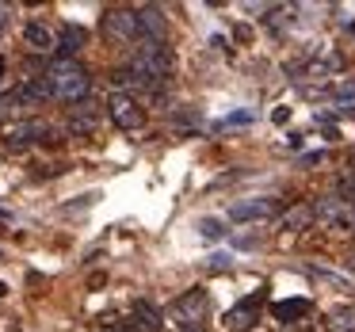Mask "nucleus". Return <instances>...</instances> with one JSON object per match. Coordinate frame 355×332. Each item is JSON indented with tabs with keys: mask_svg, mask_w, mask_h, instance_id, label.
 Wrapping results in <instances>:
<instances>
[{
	"mask_svg": "<svg viewBox=\"0 0 355 332\" xmlns=\"http://www.w3.org/2000/svg\"><path fill=\"white\" fill-rule=\"evenodd\" d=\"M172 65H176V58H172V50L164 46V42H141V46L134 50V58H130V69L115 73V80L119 85L157 88V85H164V80L172 77Z\"/></svg>",
	"mask_w": 355,
	"mask_h": 332,
	"instance_id": "f257e3e1",
	"label": "nucleus"
},
{
	"mask_svg": "<svg viewBox=\"0 0 355 332\" xmlns=\"http://www.w3.org/2000/svg\"><path fill=\"white\" fill-rule=\"evenodd\" d=\"M46 77H50V88H54V100L62 103H85L88 88H92L88 69L80 62H73V58H58Z\"/></svg>",
	"mask_w": 355,
	"mask_h": 332,
	"instance_id": "f03ea898",
	"label": "nucleus"
},
{
	"mask_svg": "<svg viewBox=\"0 0 355 332\" xmlns=\"http://www.w3.org/2000/svg\"><path fill=\"white\" fill-rule=\"evenodd\" d=\"M103 39L115 42V46H134L141 39L138 8H107L103 12Z\"/></svg>",
	"mask_w": 355,
	"mask_h": 332,
	"instance_id": "7ed1b4c3",
	"label": "nucleus"
},
{
	"mask_svg": "<svg viewBox=\"0 0 355 332\" xmlns=\"http://www.w3.org/2000/svg\"><path fill=\"white\" fill-rule=\"evenodd\" d=\"M207 313H210V298H207V290H202V286H195V290L180 294V298L172 302V321L180 324V332L202 329Z\"/></svg>",
	"mask_w": 355,
	"mask_h": 332,
	"instance_id": "20e7f679",
	"label": "nucleus"
},
{
	"mask_svg": "<svg viewBox=\"0 0 355 332\" xmlns=\"http://www.w3.org/2000/svg\"><path fill=\"white\" fill-rule=\"evenodd\" d=\"M313 222H321L324 229H355V202L340 199V195H324L313 202Z\"/></svg>",
	"mask_w": 355,
	"mask_h": 332,
	"instance_id": "39448f33",
	"label": "nucleus"
},
{
	"mask_svg": "<svg viewBox=\"0 0 355 332\" xmlns=\"http://www.w3.org/2000/svg\"><path fill=\"white\" fill-rule=\"evenodd\" d=\"M103 107H107L111 123H115L119 130H141V126H146V107H141L130 92H123V88H115Z\"/></svg>",
	"mask_w": 355,
	"mask_h": 332,
	"instance_id": "423d86ee",
	"label": "nucleus"
},
{
	"mask_svg": "<svg viewBox=\"0 0 355 332\" xmlns=\"http://www.w3.org/2000/svg\"><path fill=\"white\" fill-rule=\"evenodd\" d=\"M283 210V202L275 195H252V199H237L230 207V222H263V218H275Z\"/></svg>",
	"mask_w": 355,
	"mask_h": 332,
	"instance_id": "0eeeda50",
	"label": "nucleus"
},
{
	"mask_svg": "<svg viewBox=\"0 0 355 332\" xmlns=\"http://www.w3.org/2000/svg\"><path fill=\"white\" fill-rule=\"evenodd\" d=\"M42 138H50V126L39 123V119H16V123L4 126V146H12V149H24Z\"/></svg>",
	"mask_w": 355,
	"mask_h": 332,
	"instance_id": "6e6552de",
	"label": "nucleus"
},
{
	"mask_svg": "<svg viewBox=\"0 0 355 332\" xmlns=\"http://www.w3.org/2000/svg\"><path fill=\"white\" fill-rule=\"evenodd\" d=\"M260 306H263V294H252V298H241L237 306L225 313V329L230 332H248L256 321H260Z\"/></svg>",
	"mask_w": 355,
	"mask_h": 332,
	"instance_id": "1a4fd4ad",
	"label": "nucleus"
},
{
	"mask_svg": "<svg viewBox=\"0 0 355 332\" xmlns=\"http://www.w3.org/2000/svg\"><path fill=\"white\" fill-rule=\"evenodd\" d=\"M138 27H141V42H164L168 39V19L157 4L138 8Z\"/></svg>",
	"mask_w": 355,
	"mask_h": 332,
	"instance_id": "9d476101",
	"label": "nucleus"
},
{
	"mask_svg": "<svg viewBox=\"0 0 355 332\" xmlns=\"http://www.w3.org/2000/svg\"><path fill=\"white\" fill-rule=\"evenodd\" d=\"M24 46L35 50V54H50V50H58V35L50 24H42V19H31V24L24 27Z\"/></svg>",
	"mask_w": 355,
	"mask_h": 332,
	"instance_id": "9b49d317",
	"label": "nucleus"
},
{
	"mask_svg": "<svg viewBox=\"0 0 355 332\" xmlns=\"http://www.w3.org/2000/svg\"><path fill=\"white\" fill-rule=\"evenodd\" d=\"M96 123H100V107L96 103H77V107L69 111V134H77V138H88V134H96Z\"/></svg>",
	"mask_w": 355,
	"mask_h": 332,
	"instance_id": "f8f14e48",
	"label": "nucleus"
},
{
	"mask_svg": "<svg viewBox=\"0 0 355 332\" xmlns=\"http://www.w3.org/2000/svg\"><path fill=\"white\" fill-rule=\"evenodd\" d=\"M130 329H134V332H161L164 321H161V313H157L149 302H134V309H130Z\"/></svg>",
	"mask_w": 355,
	"mask_h": 332,
	"instance_id": "ddd939ff",
	"label": "nucleus"
},
{
	"mask_svg": "<svg viewBox=\"0 0 355 332\" xmlns=\"http://www.w3.org/2000/svg\"><path fill=\"white\" fill-rule=\"evenodd\" d=\"M85 42H88V31H85V27L65 24L62 35H58V54H62V58H73L80 46H85Z\"/></svg>",
	"mask_w": 355,
	"mask_h": 332,
	"instance_id": "4468645a",
	"label": "nucleus"
},
{
	"mask_svg": "<svg viewBox=\"0 0 355 332\" xmlns=\"http://www.w3.org/2000/svg\"><path fill=\"white\" fill-rule=\"evenodd\" d=\"M309 222H313V202H298L294 210H286V214H283L279 229H286V233H302Z\"/></svg>",
	"mask_w": 355,
	"mask_h": 332,
	"instance_id": "2eb2a0df",
	"label": "nucleus"
},
{
	"mask_svg": "<svg viewBox=\"0 0 355 332\" xmlns=\"http://www.w3.org/2000/svg\"><path fill=\"white\" fill-rule=\"evenodd\" d=\"M306 313H309V302H306V298H286V302H275V321H283V324L298 321V317H306Z\"/></svg>",
	"mask_w": 355,
	"mask_h": 332,
	"instance_id": "dca6fc26",
	"label": "nucleus"
},
{
	"mask_svg": "<svg viewBox=\"0 0 355 332\" xmlns=\"http://www.w3.org/2000/svg\"><path fill=\"white\" fill-rule=\"evenodd\" d=\"M19 107H31V103H27V96H24V88H12V92L0 96V119H12V123H16Z\"/></svg>",
	"mask_w": 355,
	"mask_h": 332,
	"instance_id": "f3484780",
	"label": "nucleus"
},
{
	"mask_svg": "<svg viewBox=\"0 0 355 332\" xmlns=\"http://www.w3.org/2000/svg\"><path fill=\"white\" fill-rule=\"evenodd\" d=\"M329 332H355V306H340L329 313Z\"/></svg>",
	"mask_w": 355,
	"mask_h": 332,
	"instance_id": "a211bd4d",
	"label": "nucleus"
},
{
	"mask_svg": "<svg viewBox=\"0 0 355 332\" xmlns=\"http://www.w3.org/2000/svg\"><path fill=\"white\" fill-rule=\"evenodd\" d=\"M199 237H207V241H222V237H225L222 218H199Z\"/></svg>",
	"mask_w": 355,
	"mask_h": 332,
	"instance_id": "6ab92c4d",
	"label": "nucleus"
},
{
	"mask_svg": "<svg viewBox=\"0 0 355 332\" xmlns=\"http://www.w3.org/2000/svg\"><path fill=\"white\" fill-rule=\"evenodd\" d=\"M309 275L321 279V283H329V286H336V290H347V279L344 275H332V271H324V268H309Z\"/></svg>",
	"mask_w": 355,
	"mask_h": 332,
	"instance_id": "aec40b11",
	"label": "nucleus"
},
{
	"mask_svg": "<svg viewBox=\"0 0 355 332\" xmlns=\"http://www.w3.org/2000/svg\"><path fill=\"white\" fill-rule=\"evenodd\" d=\"M210 268H214V271H230L233 268V256H225V252L210 256Z\"/></svg>",
	"mask_w": 355,
	"mask_h": 332,
	"instance_id": "412c9836",
	"label": "nucleus"
},
{
	"mask_svg": "<svg viewBox=\"0 0 355 332\" xmlns=\"http://www.w3.org/2000/svg\"><path fill=\"white\" fill-rule=\"evenodd\" d=\"M286 119H291V107H275V111H271V123H279V126H283Z\"/></svg>",
	"mask_w": 355,
	"mask_h": 332,
	"instance_id": "4be33fe9",
	"label": "nucleus"
},
{
	"mask_svg": "<svg viewBox=\"0 0 355 332\" xmlns=\"http://www.w3.org/2000/svg\"><path fill=\"white\" fill-rule=\"evenodd\" d=\"M8 16H12V8H8V4H0V31L8 27Z\"/></svg>",
	"mask_w": 355,
	"mask_h": 332,
	"instance_id": "5701e85b",
	"label": "nucleus"
},
{
	"mask_svg": "<svg viewBox=\"0 0 355 332\" xmlns=\"http://www.w3.org/2000/svg\"><path fill=\"white\" fill-rule=\"evenodd\" d=\"M317 161H324V153H306L302 157V164H317Z\"/></svg>",
	"mask_w": 355,
	"mask_h": 332,
	"instance_id": "b1692460",
	"label": "nucleus"
},
{
	"mask_svg": "<svg viewBox=\"0 0 355 332\" xmlns=\"http://www.w3.org/2000/svg\"><path fill=\"white\" fill-rule=\"evenodd\" d=\"M233 123H237V126H241V123H248V115H230V119H225L222 126H233Z\"/></svg>",
	"mask_w": 355,
	"mask_h": 332,
	"instance_id": "393cba45",
	"label": "nucleus"
},
{
	"mask_svg": "<svg viewBox=\"0 0 355 332\" xmlns=\"http://www.w3.org/2000/svg\"><path fill=\"white\" fill-rule=\"evenodd\" d=\"M347 195H352V199H355V176L347 180Z\"/></svg>",
	"mask_w": 355,
	"mask_h": 332,
	"instance_id": "a878e982",
	"label": "nucleus"
},
{
	"mask_svg": "<svg viewBox=\"0 0 355 332\" xmlns=\"http://www.w3.org/2000/svg\"><path fill=\"white\" fill-rule=\"evenodd\" d=\"M187 332H207V329H187Z\"/></svg>",
	"mask_w": 355,
	"mask_h": 332,
	"instance_id": "bb28decb",
	"label": "nucleus"
},
{
	"mask_svg": "<svg viewBox=\"0 0 355 332\" xmlns=\"http://www.w3.org/2000/svg\"><path fill=\"white\" fill-rule=\"evenodd\" d=\"M103 332H123V329H103Z\"/></svg>",
	"mask_w": 355,
	"mask_h": 332,
	"instance_id": "cd10ccee",
	"label": "nucleus"
},
{
	"mask_svg": "<svg viewBox=\"0 0 355 332\" xmlns=\"http://www.w3.org/2000/svg\"><path fill=\"white\" fill-rule=\"evenodd\" d=\"M0 73H4V62H0Z\"/></svg>",
	"mask_w": 355,
	"mask_h": 332,
	"instance_id": "c85d7f7f",
	"label": "nucleus"
}]
</instances>
